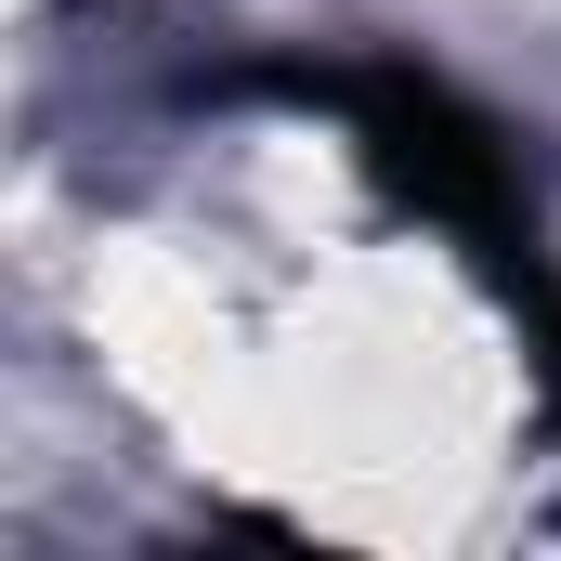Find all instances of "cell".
Masks as SVG:
<instances>
[{
	"label": "cell",
	"mask_w": 561,
	"mask_h": 561,
	"mask_svg": "<svg viewBox=\"0 0 561 561\" xmlns=\"http://www.w3.org/2000/svg\"><path fill=\"white\" fill-rule=\"evenodd\" d=\"M209 92L327 105L353 131V157H366V183L496 287V313L523 327V353L561 340V262H549V222H536V183H523V144L496 131L457 79H431L419 53H262V66H222Z\"/></svg>",
	"instance_id": "cell-1"
},
{
	"label": "cell",
	"mask_w": 561,
	"mask_h": 561,
	"mask_svg": "<svg viewBox=\"0 0 561 561\" xmlns=\"http://www.w3.org/2000/svg\"><path fill=\"white\" fill-rule=\"evenodd\" d=\"M536 379H549V419H561V340H549V353H536Z\"/></svg>",
	"instance_id": "cell-2"
}]
</instances>
